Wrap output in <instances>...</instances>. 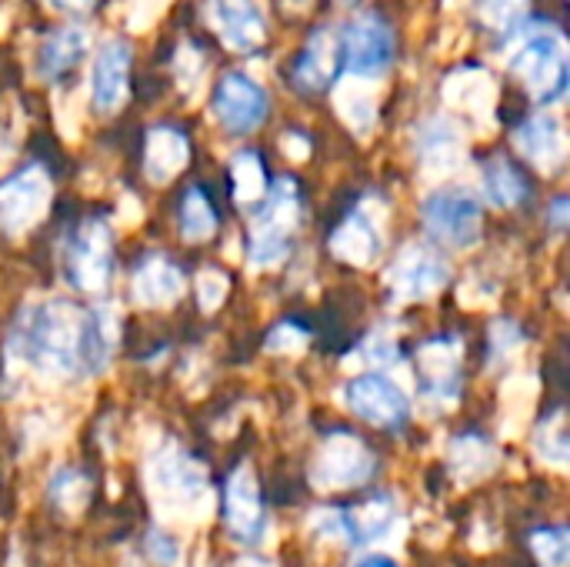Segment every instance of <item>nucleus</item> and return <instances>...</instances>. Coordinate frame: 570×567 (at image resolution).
<instances>
[{
  "label": "nucleus",
  "instance_id": "20e7f679",
  "mask_svg": "<svg viewBox=\"0 0 570 567\" xmlns=\"http://www.w3.org/2000/svg\"><path fill=\"white\" fill-rule=\"evenodd\" d=\"M110 267H114V247H110L107 221L100 217L80 221L63 241L67 281L83 294H100L110 281Z\"/></svg>",
  "mask_w": 570,
  "mask_h": 567
},
{
  "label": "nucleus",
  "instance_id": "ddd939ff",
  "mask_svg": "<svg viewBox=\"0 0 570 567\" xmlns=\"http://www.w3.org/2000/svg\"><path fill=\"white\" fill-rule=\"evenodd\" d=\"M130 43L127 40H107L97 57H94V74H90V94H94V107L110 114L117 107H124L127 94H130Z\"/></svg>",
  "mask_w": 570,
  "mask_h": 567
},
{
  "label": "nucleus",
  "instance_id": "7c9ffc66",
  "mask_svg": "<svg viewBox=\"0 0 570 567\" xmlns=\"http://www.w3.org/2000/svg\"><path fill=\"white\" fill-rule=\"evenodd\" d=\"M538 451L548 461H554V465H564L568 461V434H564V418L561 414H554V418L544 421V428L538 434Z\"/></svg>",
  "mask_w": 570,
  "mask_h": 567
},
{
  "label": "nucleus",
  "instance_id": "c9c22d12",
  "mask_svg": "<svg viewBox=\"0 0 570 567\" xmlns=\"http://www.w3.org/2000/svg\"><path fill=\"white\" fill-rule=\"evenodd\" d=\"M367 351H371V361H384V364L397 358V348H394L391 338H374V341L367 344Z\"/></svg>",
  "mask_w": 570,
  "mask_h": 567
},
{
  "label": "nucleus",
  "instance_id": "4be33fe9",
  "mask_svg": "<svg viewBox=\"0 0 570 567\" xmlns=\"http://www.w3.org/2000/svg\"><path fill=\"white\" fill-rule=\"evenodd\" d=\"M337 70V40L327 27L314 30L301 60H297V84L307 90H324Z\"/></svg>",
  "mask_w": 570,
  "mask_h": 567
},
{
  "label": "nucleus",
  "instance_id": "a878e982",
  "mask_svg": "<svg viewBox=\"0 0 570 567\" xmlns=\"http://www.w3.org/2000/svg\"><path fill=\"white\" fill-rule=\"evenodd\" d=\"M230 184H234V197L240 204H254L264 197L267 190V174H264V164L254 150H244L234 157L230 164Z\"/></svg>",
  "mask_w": 570,
  "mask_h": 567
},
{
  "label": "nucleus",
  "instance_id": "2eb2a0df",
  "mask_svg": "<svg viewBox=\"0 0 570 567\" xmlns=\"http://www.w3.org/2000/svg\"><path fill=\"white\" fill-rule=\"evenodd\" d=\"M458 341H431L417 351V374L428 398L454 401L461 391V368H458Z\"/></svg>",
  "mask_w": 570,
  "mask_h": 567
},
{
  "label": "nucleus",
  "instance_id": "393cba45",
  "mask_svg": "<svg viewBox=\"0 0 570 567\" xmlns=\"http://www.w3.org/2000/svg\"><path fill=\"white\" fill-rule=\"evenodd\" d=\"M180 231L190 241H207L217 231V211L200 187H190L180 201Z\"/></svg>",
  "mask_w": 570,
  "mask_h": 567
},
{
  "label": "nucleus",
  "instance_id": "b1692460",
  "mask_svg": "<svg viewBox=\"0 0 570 567\" xmlns=\"http://www.w3.org/2000/svg\"><path fill=\"white\" fill-rule=\"evenodd\" d=\"M484 197L494 207H514L524 201V177L514 170L511 160L494 157L484 164Z\"/></svg>",
  "mask_w": 570,
  "mask_h": 567
},
{
  "label": "nucleus",
  "instance_id": "a211bd4d",
  "mask_svg": "<svg viewBox=\"0 0 570 567\" xmlns=\"http://www.w3.org/2000/svg\"><path fill=\"white\" fill-rule=\"evenodd\" d=\"M90 50V37L83 27H60L53 30L40 50H37V74L43 80H60L63 74H70Z\"/></svg>",
  "mask_w": 570,
  "mask_h": 567
},
{
  "label": "nucleus",
  "instance_id": "0eeeda50",
  "mask_svg": "<svg viewBox=\"0 0 570 567\" xmlns=\"http://www.w3.org/2000/svg\"><path fill=\"white\" fill-rule=\"evenodd\" d=\"M50 207V180L43 167L30 164L0 184V231L7 237L27 234Z\"/></svg>",
  "mask_w": 570,
  "mask_h": 567
},
{
  "label": "nucleus",
  "instance_id": "9d476101",
  "mask_svg": "<svg viewBox=\"0 0 570 567\" xmlns=\"http://www.w3.org/2000/svg\"><path fill=\"white\" fill-rule=\"evenodd\" d=\"M374 471V458L364 448V441H357L354 434H334L314 465V481L321 488H354L364 485Z\"/></svg>",
  "mask_w": 570,
  "mask_h": 567
},
{
  "label": "nucleus",
  "instance_id": "4c0bfd02",
  "mask_svg": "<svg viewBox=\"0 0 570 567\" xmlns=\"http://www.w3.org/2000/svg\"><path fill=\"white\" fill-rule=\"evenodd\" d=\"M50 3L60 10H90L94 7V0H50Z\"/></svg>",
  "mask_w": 570,
  "mask_h": 567
},
{
  "label": "nucleus",
  "instance_id": "2f4dec72",
  "mask_svg": "<svg viewBox=\"0 0 570 567\" xmlns=\"http://www.w3.org/2000/svg\"><path fill=\"white\" fill-rule=\"evenodd\" d=\"M53 498H57V505H63V508H80L83 498H87V481H83L80 475H73V471H63V475H57V481H53Z\"/></svg>",
  "mask_w": 570,
  "mask_h": 567
},
{
  "label": "nucleus",
  "instance_id": "f3484780",
  "mask_svg": "<svg viewBox=\"0 0 570 567\" xmlns=\"http://www.w3.org/2000/svg\"><path fill=\"white\" fill-rule=\"evenodd\" d=\"M180 294H184V274L174 261H167L164 254H150L140 261L134 274V297L144 307H167Z\"/></svg>",
  "mask_w": 570,
  "mask_h": 567
},
{
  "label": "nucleus",
  "instance_id": "dca6fc26",
  "mask_svg": "<svg viewBox=\"0 0 570 567\" xmlns=\"http://www.w3.org/2000/svg\"><path fill=\"white\" fill-rule=\"evenodd\" d=\"M518 150L538 167H558L568 157V137L554 114H534L514 130Z\"/></svg>",
  "mask_w": 570,
  "mask_h": 567
},
{
  "label": "nucleus",
  "instance_id": "9b49d317",
  "mask_svg": "<svg viewBox=\"0 0 570 567\" xmlns=\"http://www.w3.org/2000/svg\"><path fill=\"white\" fill-rule=\"evenodd\" d=\"M210 23L217 37L237 53H254L267 40V17L261 0H210Z\"/></svg>",
  "mask_w": 570,
  "mask_h": 567
},
{
  "label": "nucleus",
  "instance_id": "6ab92c4d",
  "mask_svg": "<svg viewBox=\"0 0 570 567\" xmlns=\"http://www.w3.org/2000/svg\"><path fill=\"white\" fill-rule=\"evenodd\" d=\"M464 154L461 127L451 117H431L417 130V157L428 170H451Z\"/></svg>",
  "mask_w": 570,
  "mask_h": 567
},
{
  "label": "nucleus",
  "instance_id": "72a5a7b5",
  "mask_svg": "<svg viewBox=\"0 0 570 567\" xmlns=\"http://www.w3.org/2000/svg\"><path fill=\"white\" fill-rule=\"evenodd\" d=\"M341 107H344V117L351 120L354 130H367V127L374 124V100H371V94H364V97L354 100V104L341 100Z\"/></svg>",
  "mask_w": 570,
  "mask_h": 567
},
{
  "label": "nucleus",
  "instance_id": "1a4fd4ad",
  "mask_svg": "<svg viewBox=\"0 0 570 567\" xmlns=\"http://www.w3.org/2000/svg\"><path fill=\"white\" fill-rule=\"evenodd\" d=\"M347 404L357 418L377 428H401L411 414L404 391L384 374H364L347 384Z\"/></svg>",
  "mask_w": 570,
  "mask_h": 567
},
{
  "label": "nucleus",
  "instance_id": "58836bf2",
  "mask_svg": "<svg viewBox=\"0 0 570 567\" xmlns=\"http://www.w3.org/2000/svg\"><path fill=\"white\" fill-rule=\"evenodd\" d=\"M357 567H397L394 561H387V558H364Z\"/></svg>",
  "mask_w": 570,
  "mask_h": 567
},
{
  "label": "nucleus",
  "instance_id": "aec40b11",
  "mask_svg": "<svg viewBox=\"0 0 570 567\" xmlns=\"http://www.w3.org/2000/svg\"><path fill=\"white\" fill-rule=\"evenodd\" d=\"M190 157V144L180 130L174 127H154L147 134V150H144V170L154 184H167L184 170Z\"/></svg>",
  "mask_w": 570,
  "mask_h": 567
},
{
  "label": "nucleus",
  "instance_id": "7ed1b4c3",
  "mask_svg": "<svg viewBox=\"0 0 570 567\" xmlns=\"http://www.w3.org/2000/svg\"><path fill=\"white\" fill-rule=\"evenodd\" d=\"M264 207L250 224L247 237V257L254 267H274L291 254V234L297 227L301 201H297V184L291 177H281L264 190Z\"/></svg>",
  "mask_w": 570,
  "mask_h": 567
},
{
  "label": "nucleus",
  "instance_id": "c85d7f7f",
  "mask_svg": "<svg viewBox=\"0 0 570 567\" xmlns=\"http://www.w3.org/2000/svg\"><path fill=\"white\" fill-rule=\"evenodd\" d=\"M164 481H167V488L177 491V495H194V491H200V485H204V471H200L194 461L174 454V458H167Z\"/></svg>",
  "mask_w": 570,
  "mask_h": 567
},
{
  "label": "nucleus",
  "instance_id": "6e6552de",
  "mask_svg": "<svg viewBox=\"0 0 570 567\" xmlns=\"http://www.w3.org/2000/svg\"><path fill=\"white\" fill-rule=\"evenodd\" d=\"M271 97L267 90L244 70H230L220 77L214 90V117L230 134H250L267 120Z\"/></svg>",
  "mask_w": 570,
  "mask_h": 567
},
{
  "label": "nucleus",
  "instance_id": "e433bc0d",
  "mask_svg": "<svg viewBox=\"0 0 570 567\" xmlns=\"http://www.w3.org/2000/svg\"><path fill=\"white\" fill-rule=\"evenodd\" d=\"M551 224H554V227H564V224H568V197H561V201L554 204V211H551Z\"/></svg>",
  "mask_w": 570,
  "mask_h": 567
},
{
  "label": "nucleus",
  "instance_id": "c756f323",
  "mask_svg": "<svg viewBox=\"0 0 570 567\" xmlns=\"http://www.w3.org/2000/svg\"><path fill=\"white\" fill-rule=\"evenodd\" d=\"M478 7H481L484 23H491L498 30H514L524 17L528 0H481Z\"/></svg>",
  "mask_w": 570,
  "mask_h": 567
},
{
  "label": "nucleus",
  "instance_id": "f257e3e1",
  "mask_svg": "<svg viewBox=\"0 0 570 567\" xmlns=\"http://www.w3.org/2000/svg\"><path fill=\"white\" fill-rule=\"evenodd\" d=\"M13 351L47 374L83 371V311L70 301L30 304L13 324Z\"/></svg>",
  "mask_w": 570,
  "mask_h": 567
},
{
  "label": "nucleus",
  "instance_id": "bb28decb",
  "mask_svg": "<svg viewBox=\"0 0 570 567\" xmlns=\"http://www.w3.org/2000/svg\"><path fill=\"white\" fill-rule=\"evenodd\" d=\"M451 461H454V471L464 481H471V478H478V475L488 471V465L494 461V451L481 438H458L454 441V451H451Z\"/></svg>",
  "mask_w": 570,
  "mask_h": 567
},
{
  "label": "nucleus",
  "instance_id": "4468645a",
  "mask_svg": "<svg viewBox=\"0 0 570 567\" xmlns=\"http://www.w3.org/2000/svg\"><path fill=\"white\" fill-rule=\"evenodd\" d=\"M451 271L448 261L438 257L428 247H411L401 254V261L391 271V287L397 301H428L448 284Z\"/></svg>",
  "mask_w": 570,
  "mask_h": 567
},
{
  "label": "nucleus",
  "instance_id": "cd10ccee",
  "mask_svg": "<svg viewBox=\"0 0 570 567\" xmlns=\"http://www.w3.org/2000/svg\"><path fill=\"white\" fill-rule=\"evenodd\" d=\"M531 548L538 555V561L544 567H564L568 565V531L564 528H544V531H534L531 538Z\"/></svg>",
  "mask_w": 570,
  "mask_h": 567
},
{
  "label": "nucleus",
  "instance_id": "412c9836",
  "mask_svg": "<svg viewBox=\"0 0 570 567\" xmlns=\"http://www.w3.org/2000/svg\"><path fill=\"white\" fill-rule=\"evenodd\" d=\"M331 251L347 264H357V267L371 264L374 254H377V224H374V217L364 207L347 214V221L331 237Z\"/></svg>",
  "mask_w": 570,
  "mask_h": 567
},
{
  "label": "nucleus",
  "instance_id": "473e14b6",
  "mask_svg": "<svg viewBox=\"0 0 570 567\" xmlns=\"http://www.w3.org/2000/svg\"><path fill=\"white\" fill-rule=\"evenodd\" d=\"M304 344H307V334L301 328H294L291 321L277 324L274 334H271V341H267L271 351H301Z\"/></svg>",
  "mask_w": 570,
  "mask_h": 567
},
{
  "label": "nucleus",
  "instance_id": "f704fd0d",
  "mask_svg": "<svg viewBox=\"0 0 570 567\" xmlns=\"http://www.w3.org/2000/svg\"><path fill=\"white\" fill-rule=\"evenodd\" d=\"M224 291H227V277H220V274H214V271H207V274L197 281V294H200V301H204L207 311H214V307L220 304Z\"/></svg>",
  "mask_w": 570,
  "mask_h": 567
},
{
  "label": "nucleus",
  "instance_id": "f03ea898",
  "mask_svg": "<svg viewBox=\"0 0 570 567\" xmlns=\"http://www.w3.org/2000/svg\"><path fill=\"white\" fill-rule=\"evenodd\" d=\"M511 70L524 80L538 104L564 100L570 80L568 40L554 23L514 27V47L508 57Z\"/></svg>",
  "mask_w": 570,
  "mask_h": 567
},
{
  "label": "nucleus",
  "instance_id": "f8f14e48",
  "mask_svg": "<svg viewBox=\"0 0 570 567\" xmlns=\"http://www.w3.org/2000/svg\"><path fill=\"white\" fill-rule=\"evenodd\" d=\"M224 525L244 545H254L261 538V531H264V501H261L257 478H254V471L247 465L237 468L227 478V488H224Z\"/></svg>",
  "mask_w": 570,
  "mask_h": 567
},
{
  "label": "nucleus",
  "instance_id": "39448f33",
  "mask_svg": "<svg viewBox=\"0 0 570 567\" xmlns=\"http://www.w3.org/2000/svg\"><path fill=\"white\" fill-rule=\"evenodd\" d=\"M424 227L434 241L448 244V247H474L481 241V227H484V217H481V201L464 190V187H444V190H434L428 201H424Z\"/></svg>",
  "mask_w": 570,
  "mask_h": 567
},
{
  "label": "nucleus",
  "instance_id": "423d86ee",
  "mask_svg": "<svg viewBox=\"0 0 570 567\" xmlns=\"http://www.w3.org/2000/svg\"><path fill=\"white\" fill-rule=\"evenodd\" d=\"M337 53H341L347 77L377 80L387 74V67L394 60V33H391L387 20H381L377 13H361L344 27Z\"/></svg>",
  "mask_w": 570,
  "mask_h": 567
},
{
  "label": "nucleus",
  "instance_id": "5701e85b",
  "mask_svg": "<svg viewBox=\"0 0 570 567\" xmlns=\"http://www.w3.org/2000/svg\"><path fill=\"white\" fill-rule=\"evenodd\" d=\"M334 521H337V531H344L351 541H374V538H381L387 528H391V521H394V505H391V498H384V495H377V498H371V501H364V505H357V508H347V511H334Z\"/></svg>",
  "mask_w": 570,
  "mask_h": 567
}]
</instances>
